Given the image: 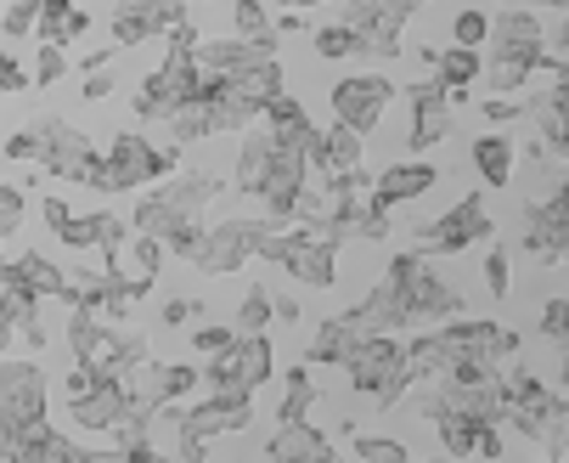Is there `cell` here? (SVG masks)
<instances>
[{"mask_svg": "<svg viewBox=\"0 0 569 463\" xmlns=\"http://www.w3.org/2000/svg\"><path fill=\"white\" fill-rule=\"evenodd\" d=\"M12 339H18V328H12V323H0V356L12 351Z\"/></svg>", "mask_w": 569, "mask_h": 463, "instance_id": "cell-56", "label": "cell"}, {"mask_svg": "<svg viewBox=\"0 0 569 463\" xmlns=\"http://www.w3.org/2000/svg\"><path fill=\"white\" fill-rule=\"evenodd\" d=\"M440 339H446V356H451L446 378H457V384L485 378V373H502V362H513L519 345H525L513 328L485 323V317H468V312L451 317V323H440Z\"/></svg>", "mask_w": 569, "mask_h": 463, "instance_id": "cell-2", "label": "cell"}, {"mask_svg": "<svg viewBox=\"0 0 569 463\" xmlns=\"http://www.w3.org/2000/svg\"><path fill=\"white\" fill-rule=\"evenodd\" d=\"M7 283H18L23 294H34L40 305L46 299H62V288H68V272L46 255V249H23L12 266H7Z\"/></svg>", "mask_w": 569, "mask_h": 463, "instance_id": "cell-20", "label": "cell"}, {"mask_svg": "<svg viewBox=\"0 0 569 463\" xmlns=\"http://www.w3.org/2000/svg\"><path fill=\"white\" fill-rule=\"evenodd\" d=\"M237 339V323H203V328H192V351L198 356H214V351H226Z\"/></svg>", "mask_w": 569, "mask_h": 463, "instance_id": "cell-43", "label": "cell"}, {"mask_svg": "<svg viewBox=\"0 0 569 463\" xmlns=\"http://www.w3.org/2000/svg\"><path fill=\"white\" fill-rule=\"evenodd\" d=\"M479 277H485V288H491L497 299L513 288V272H508V249L497 244V249H485V260H479Z\"/></svg>", "mask_w": 569, "mask_h": 463, "instance_id": "cell-39", "label": "cell"}, {"mask_svg": "<svg viewBox=\"0 0 569 463\" xmlns=\"http://www.w3.org/2000/svg\"><path fill=\"white\" fill-rule=\"evenodd\" d=\"M519 7H536V12H547V7H552V12H569V0H519Z\"/></svg>", "mask_w": 569, "mask_h": 463, "instance_id": "cell-54", "label": "cell"}, {"mask_svg": "<svg viewBox=\"0 0 569 463\" xmlns=\"http://www.w3.org/2000/svg\"><path fill=\"white\" fill-rule=\"evenodd\" d=\"M468 159H473V170H479L485 187H508L513 181V159H519V141L508 130H485V136H473Z\"/></svg>", "mask_w": 569, "mask_h": 463, "instance_id": "cell-21", "label": "cell"}, {"mask_svg": "<svg viewBox=\"0 0 569 463\" xmlns=\"http://www.w3.org/2000/svg\"><path fill=\"white\" fill-rule=\"evenodd\" d=\"M164 238H152V232H130V277H147L158 283V272H164Z\"/></svg>", "mask_w": 569, "mask_h": 463, "instance_id": "cell-31", "label": "cell"}, {"mask_svg": "<svg viewBox=\"0 0 569 463\" xmlns=\"http://www.w3.org/2000/svg\"><path fill=\"white\" fill-rule=\"evenodd\" d=\"M46 391H51V378L40 362L29 356H0V452H7L34 418H46Z\"/></svg>", "mask_w": 569, "mask_h": 463, "instance_id": "cell-6", "label": "cell"}, {"mask_svg": "<svg viewBox=\"0 0 569 463\" xmlns=\"http://www.w3.org/2000/svg\"><path fill=\"white\" fill-rule=\"evenodd\" d=\"M237 334H271V288H249V294H242Z\"/></svg>", "mask_w": 569, "mask_h": 463, "instance_id": "cell-35", "label": "cell"}, {"mask_svg": "<svg viewBox=\"0 0 569 463\" xmlns=\"http://www.w3.org/2000/svg\"><path fill=\"white\" fill-rule=\"evenodd\" d=\"M310 46H316V57L321 62H350L356 57V29L339 18V23H321L316 35H310Z\"/></svg>", "mask_w": 569, "mask_h": 463, "instance_id": "cell-32", "label": "cell"}, {"mask_svg": "<svg viewBox=\"0 0 569 463\" xmlns=\"http://www.w3.org/2000/svg\"><path fill=\"white\" fill-rule=\"evenodd\" d=\"M389 102H395V80H389V73H378V68L345 73V80H333V91H328L333 125H345V130H356V136H372V130L383 125Z\"/></svg>", "mask_w": 569, "mask_h": 463, "instance_id": "cell-8", "label": "cell"}, {"mask_svg": "<svg viewBox=\"0 0 569 463\" xmlns=\"http://www.w3.org/2000/svg\"><path fill=\"white\" fill-rule=\"evenodd\" d=\"M79 97H86V102H108V97H113V80H108L102 68H91V73H86V86H79Z\"/></svg>", "mask_w": 569, "mask_h": 463, "instance_id": "cell-50", "label": "cell"}, {"mask_svg": "<svg viewBox=\"0 0 569 463\" xmlns=\"http://www.w3.org/2000/svg\"><path fill=\"white\" fill-rule=\"evenodd\" d=\"M266 457L271 463H328L333 441H328V430L310 424V418H282L271 430V441H266Z\"/></svg>", "mask_w": 569, "mask_h": 463, "instance_id": "cell-17", "label": "cell"}, {"mask_svg": "<svg viewBox=\"0 0 569 463\" xmlns=\"http://www.w3.org/2000/svg\"><path fill=\"white\" fill-rule=\"evenodd\" d=\"M158 130H164V136L176 141V147L214 136V130H209V97H187V102H170L164 114H158Z\"/></svg>", "mask_w": 569, "mask_h": 463, "instance_id": "cell-25", "label": "cell"}, {"mask_svg": "<svg viewBox=\"0 0 569 463\" xmlns=\"http://www.w3.org/2000/svg\"><path fill=\"white\" fill-rule=\"evenodd\" d=\"M361 339H367L361 317H356V312H333V317L316 323V339L305 345V362H310V367H345Z\"/></svg>", "mask_w": 569, "mask_h": 463, "instance_id": "cell-18", "label": "cell"}, {"mask_svg": "<svg viewBox=\"0 0 569 463\" xmlns=\"http://www.w3.org/2000/svg\"><path fill=\"white\" fill-rule=\"evenodd\" d=\"M0 457H12V463H102V457H113V452H86V446H73L62 430H51L46 418H34Z\"/></svg>", "mask_w": 569, "mask_h": 463, "instance_id": "cell-15", "label": "cell"}, {"mask_svg": "<svg viewBox=\"0 0 569 463\" xmlns=\"http://www.w3.org/2000/svg\"><path fill=\"white\" fill-rule=\"evenodd\" d=\"M7 266H12V255H7V238H0V283H7Z\"/></svg>", "mask_w": 569, "mask_h": 463, "instance_id": "cell-57", "label": "cell"}, {"mask_svg": "<svg viewBox=\"0 0 569 463\" xmlns=\"http://www.w3.org/2000/svg\"><path fill=\"white\" fill-rule=\"evenodd\" d=\"M440 170L423 159V152H406V159H395L383 176H372V198L383 209H400V204H418L423 193H435Z\"/></svg>", "mask_w": 569, "mask_h": 463, "instance_id": "cell-16", "label": "cell"}, {"mask_svg": "<svg viewBox=\"0 0 569 463\" xmlns=\"http://www.w3.org/2000/svg\"><path fill=\"white\" fill-rule=\"evenodd\" d=\"M541 339L547 345H569V299L563 294L541 305Z\"/></svg>", "mask_w": 569, "mask_h": 463, "instance_id": "cell-41", "label": "cell"}, {"mask_svg": "<svg viewBox=\"0 0 569 463\" xmlns=\"http://www.w3.org/2000/svg\"><path fill=\"white\" fill-rule=\"evenodd\" d=\"M383 7H389V12H400V18H412V12L423 7V0H383Z\"/></svg>", "mask_w": 569, "mask_h": 463, "instance_id": "cell-53", "label": "cell"}, {"mask_svg": "<svg viewBox=\"0 0 569 463\" xmlns=\"http://www.w3.org/2000/svg\"><path fill=\"white\" fill-rule=\"evenodd\" d=\"M51 238H57L62 249H73V255H91V249L102 244V232H97V215H73L62 232H51Z\"/></svg>", "mask_w": 569, "mask_h": 463, "instance_id": "cell-37", "label": "cell"}, {"mask_svg": "<svg viewBox=\"0 0 569 463\" xmlns=\"http://www.w3.org/2000/svg\"><path fill=\"white\" fill-rule=\"evenodd\" d=\"M271 317H277L282 328H293V323H305V305H299L293 294H271Z\"/></svg>", "mask_w": 569, "mask_h": 463, "instance_id": "cell-49", "label": "cell"}, {"mask_svg": "<svg viewBox=\"0 0 569 463\" xmlns=\"http://www.w3.org/2000/svg\"><path fill=\"white\" fill-rule=\"evenodd\" d=\"M541 452H547L552 463H569V418H558V424L541 435Z\"/></svg>", "mask_w": 569, "mask_h": 463, "instance_id": "cell-47", "label": "cell"}, {"mask_svg": "<svg viewBox=\"0 0 569 463\" xmlns=\"http://www.w3.org/2000/svg\"><path fill=\"white\" fill-rule=\"evenodd\" d=\"M0 7H7V0H0Z\"/></svg>", "mask_w": 569, "mask_h": 463, "instance_id": "cell-58", "label": "cell"}, {"mask_svg": "<svg viewBox=\"0 0 569 463\" xmlns=\"http://www.w3.org/2000/svg\"><path fill=\"white\" fill-rule=\"evenodd\" d=\"M158 193H164L181 215H203L220 193H226V181L214 176V170H181V176H164V181H152Z\"/></svg>", "mask_w": 569, "mask_h": 463, "instance_id": "cell-22", "label": "cell"}, {"mask_svg": "<svg viewBox=\"0 0 569 463\" xmlns=\"http://www.w3.org/2000/svg\"><path fill=\"white\" fill-rule=\"evenodd\" d=\"M266 232H271L266 215H226V220H209L192 266H198L203 277H231V272H242L249 260H260Z\"/></svg>", "mask_w": 569, "mask_h": 463, "instance_id": "cell-7", "label": "cell"}, {"mask_svg": "<svg viewBox=\"0 0 569 463\" xmlns=\"http://www.w3.org/2000/svg\"><path fill=\"white\" fill-rule=\"evenodd\" d=\"M266 165H271V130H242V147H237V193L242 198H260V181H266Z\"/></svg>", "mask_w": 569, "mask_h": 463, "instance_id": "cell-24", "label": "cell"}, {"mask_svg": "<svg viewBox=\"0 0 569 463\" xmlns=\"http://www.w3.org/2000/svg\"><path fill=\"white\" fill-rule=\"evenodd\" d=\"M23 209H29V193L12 187V181H0V238H12V232L23 226Z\"/></svg>", "mask_w": 569, "mask_h": 463, "instance_id": "cell-38", "label": "cell"}, {"mask_svg": "<svg viewBox=\"0 0 569 463\" xmlns=\"http://www.w3.org/2000/svg\"><path fill=\"white\" fill-rule=\"evenodd\" d=\"M479 114H485V125H519L525 119V97H502V91H491L479 102Z\"/></svg>", "mask_w": 569, "mask_h": 463, "instance_id": "cell-42", "label": "cell"}, {"mask_svg": "<svg viewBox=\"0 0 569 463\" xmlns=\"http://www.w3.org/2000/svg\"><path fill=\"white\" fill-rule=\"evenodd\" d=\"M485 73V57L473 51V46H446L440 57H435V80L451 91V86H473Z\"/></svg>", "mask_w": 569, "mask_h": 463, "instance_id": "cell-28", "label": "cell"}, {"mask_svg": "<svg viewBox=\"0 0 569 463\" xmlns=\"http://www.w3.org/2000/svg\"><path fill=\"white\" fill-rule=\"evenodd\" d=\"M158 413H164L176 430H192V435L214 441V435H237V430L254 424V396L249 391H209V402H170Z\"/></svg>", "mask_w": 569, "mask_h": 463, "instance_id": "cell-9", "label": "cell"}, {"mask_svg": "<svg viewBox=\"0 0 569 463\" xmlns=\"http://www.w3.org/2000/svg\"><path fill=\"white\" fill-rule=\"evenodd\" d=\"M266 7H293V12H310V7H321V0H266Z\"/></svg>", "mask_w": 569, "mask_h": 463, "instance_id": "cell-55", "label": "cell"}, {"mask_svg": "<svg viewBox=\"0 0 569 463\" xmlns=\"http://www.w3.org/2000/svg\"><path fill=\"white\" fill-rule=\"evenodd\" d=\"M181 18H192V0H113V46L136 51L147 40H164Z\"/></svg>", "mask_w": 569, "mask_h": 463, "instance_id": "cell-11", "label": "cell"}, {"mask_svg": "<svg viewBox=\"0 0 569 463\" xmlns=\"http://www.w3.org/2000/svg\"><path fill=\"white\" fill-rule=\"evenodd\" d=\"M40 23V0H7L0 7V40H34Z\"/></svg>", "mask_w": 569, "mask_h": 463, "instance_id": "cell-34", "label": "cell"}, {"mask_svg": "<svg viewBox=\"0 0 569 463\" xmlns=\"http://www.w3.org/2000/svg\"><path fill=\"white\" fill-rule=\"evenodd\" d=\"M231 35H237V40L277 46V29H271V7H266V0H231Z\"/></svg>", "mask_w": 569, "mask_h": 463, "instance_id": "cell-30", "label": "cell"}, {"mask_svg": "<svg viewBox=\"0 0 569 463\" xmlns=\"http://www.w3.org/2000/svg\"><path fill=\"white\" fill-rule=\"evenodd\" d=\"M198 312H203V299L170 294V299H164V312H158V323H164V328H192V323H198Z\"/></svg>", "mask_w": 569, "mask_h": 463, "instance_id": "cell-44", "label": "cell"}, {"mask_svg": "<svg viewBox=\"0 0 569 463\" xmlns=\"http://www.w3.org/2000/svg\"><path fill=\"white\" fill-rule=\"evenodd\" d=\"M62 73H68V46L40 40V57H34V86H57Z\"/></svg>", "mask_w": 569, "mask_h": 463, "instance_id": "cell-40", "label": "cell"}, {"mask_svg": "<svg viewBox=\"0 0 569 463\" xmlns=\"http://www.w3.org/2000/svg\"><path fill=\"white\" fill-rule=\"evenodd\" d=\"M406 108H412V125H406V152H429L451 136V97L440 80H412L406 86Z\"/></svg>", "mask_w": 569, "mask_h": 463, "instance_id": "cell-12", "label": "cell"}, {"mask_svg": "<svg viewBox=\"0 0 569 463\" xmlns=\"http://www.w3.org/2000/svg\"><path fill=\"white\" fill-rule=\"evenodd\" d=\"M18 339H23L29 351H46V339H51V334H46V317H40V305H34V312H29V317L18 323Z\"/></svg>", "mask_w": 569, "mask_h": 463, "instance_id": "cell-48", "label": "cell"}, {"mask_svg": "<svg viewBox=\"0 0 569 463\" xmlns=\"http://www.w3.org/2000/svg\"><path fill=\"white\" fill-rule=\"evenodd\" d=\"M491 238H497V220H491V204H485V193H468V198H457L446 215L412 226V249H418V255H462V249L491 244Z\"/></svg>", "mask_w": 569, "mask_h": 463, "instance_id": "cell-5", "label": "cell"}, {"mask_svg": "<svg viewBox=\"0 0 569 463\" xmlns=\"http://www.w3.org/2000/svg\"><path fill=\"white\" fill-rule=\"evenodd\" d=\"M34 86V73L12 57V51H0V97H18V91H29Z\"/></svg>", "mask_w": 569, "mask_h": 463, "instance_id": "cell-45", "label": "cell"}, {"mask_svg": "<svg viewBox=\"0 0 569 463\" xmlns=\"http://www.w3.org/2000/svg\"><path fill=\"white\" fill-rule=\"evenodd\" d=\"M260 119H266V130H271V141L277 147H293V152H310L316 147V119H310V108L293 97V91H277L266 108H260Z\"/></svg>", "mask_w": 569, "mask_h": 463, "instance_id": "cell-19", "label": "cell"}, {"mask_svg": "<svg viewBox=\"0 0 569 463\" xmlns=\"http://www.w3.org/2000/svg\"><path fill=\"white\" fill-rule=\"evenodd\" d=\"M29 125L40 130V170H46V176H62V181H73V187L108 193V181H102V152L91 147L86 130H73V125L57 119V114H40V119H29Z\"/></svg>", "mask_w": 569, "mask_h": 463, "instance_id": "cell-4", "label": "cell"}, {"mask_svg": "<svg viewBox=\"0 0 569 463\" xmlns=\"http://www.w3.org/2000/svg\"><path fill=\"white\" fill-rule=\"evenodd\" d=\"M147 373H152V391L164 396V407H170V402H187L198 384H203V367H192V362H158V356H152Z\"/></svg>", "mask_w": 569, "mask_h": 463, "instance_id": "cell-27", "label": "cell"}, {"mask_svg": "<svg viewBox=\"0 0 569 463\" xmlns=\"http://www.w3.org/2000/svg\"><path fill=\"white\" fill-rule=\"evenodd\" d=\"M485 40H491V12H485V7H462L457 18H451V46H485Z\"/></svg>", "mask_w": 569, "mask_h": 463, "instance_id": "cell-36", "label": "cell"}, {"mask_svg": "<svg viewBox=\"0 0 569 463\" xmlns=\"http://www.w3.org/2000/svg\"><path fill=\"white\" fill-rule=\"evenodd\" d=\"M519 244H525V255L541 260L547 272L569 260V198H563L558 187L525 204V232H519Z\"/></svg>", "mask_w": 569, "mask_h": 463, "instance_id": "cell-10", "label": "cell"}, {"mask_svg": "<svg viewBox=\"0 0 569 463\" xmlns=\"http://www.w3.org/2000/svg\"><path fill=\"white\" fill-rule=\"evenodd\" d=\"M91 35V12L79 0H40V23H34V40H51V46H73Z\"/></svg>", "mask_w": 569, "mask_h": 463, "instance_id": "cell-23", "label": "cell"}, {"mask_svg": "<svg viewBox=\"0 0 569 463\" xmlns=\"http://www.w3.org/2000/svg\"><path fill=\"white\" fill-rule=\"evenodd\" d=\"M7 159L12 165H40V130L34 125H23L18 136H7Z\"/></svg>", "mask_w": 569, "mask_h": 463, "instance_id": "cell-46", "label": "cell"}, {"mask_svg": "<svg viewBox=\"0 0 569 463\" xmlns=\"http://www.w3.org/2000/svg\"><path fill=\"white\" fill-rule=\"evenodd\" d=\"M176 170H181V147H176V141L158 147V141H147L141 130H119V136L108 141V152H102V181H108V193H141V187L164 181V176H176Z\"/></svg>", "mask_w": 569, "mask_h": 463, "instance_id": "cell-3", "label": "cell"}, {"mask_svg": "<svg viewBox=\"0 0 569 463\" xmlns=\"http://www.w3.org/2000/svg\"><path fill=\"white\" fill-rule=\"evenodd\" d=\"M40 220H46V232H62V226L73 220V209H68L62 198H46V204H40Z\"/></svg>", "mask_w": 569, "mask_h": 463, "instance_id": "cell-51", "label": "cell"}, {"mask_svg": "<svg viewBox=\"0 0 569 463\" xmlns=\"http://www.w3.org/2000/svg\"><path fill=\"white\" fill-rule=\"evenodd\" d=\"M68 413L79 430H91V435H113V424L130 413V391H124V378L113 373H97L79 396H68Z\"/></svg>", "mask_w": 569, "mask_h": 463, "instance_id": "cell-13", "label": "cell"}, {"mask_svg": "<svg viewBox=\"0 0 569 463\" xmlns=\"http://www.w3.org/2000/svg\"><path fill=\"white\" fill-rule=\"evenodd\" d=\"M400 345H406V367H412V378H418V384H429V378H446L451 356H446V339H440V328H412V339H400Z\"/></svg>", "mask_w": 569, "mask_h": 463, "instance_id": "cell-26", "label": "cell"}, {"mask_svg": "<svg viewBox=\"0 0 569 463\" xmlns=\"http://www.w3.org/2000/svg\"><path fill=\"white\" fill-rule=\"evenodd\" d=\"M491 57H519V62H541L547 57V35H541V18H536V7H502L497 18H491Z\"/></svg>", "mask_w": 569, "mask_h": 463, "instance_id": "cell-14", "label": "cell"}, {"mask_svg": "<svg viewBox=\"0 0 569 463\" xmlns=\"http://www.w3.org/2000/svg\"><path fill=\"white\" fill-rule=\"evenodd\" d=\"M282 407H277V424L282 418H310V407L321 402V391H316V384H310V362H299V367H288L282 373Z\"/></svg>", "mask_w": 569, "mask_h": 463, "instance_id": "cell-29", "label": "cell"}, {"mask_svg": "<svg viewBox=\"0 0 569 463\" xmlns=\"http://www.w3.org/2000/svg\"><path fill=\"white\" fill-rule=\"evenodd\" d=\"M345 373H350V391L367 396V402L383 407V413L406 407V396H412V384H418L412 367H406L400 334H367V339L356 345V356L345 362Z\"/></svg>", "mask_w": 569, "mask_h": 463, "instance_id": "cell-1", "label": "cell"}, {"mask_svg": "<svg viewBox=\"0 0 569 463\" xmlns=\"http://www.w3.org/2000/svg\"><path fill=\"white\" fill-rule=\"evenodd\" d=\"M356 463H406V457H412V446H406V441H395V435H361L356 430Z\"/></svg>", "mask_w": 569, "mask_h": 463, "instance_id": "cell-33", "label": "cell"}, {"mask_svg": "<svg viewBox=\"0 0 569 463\" xmlns=\"http://www.w3.org/2000/svg\"><path fill=\"white\" fill-rule=\"evenodd\" d=\"M271 29H277V35H305V29H310V18H305V12H293V7H282V18H271Z\"/></svg>", "mask_w": 569, "mask_h": 463, "instance_id": "cell-52", "label": "cell"}]
</instances>
